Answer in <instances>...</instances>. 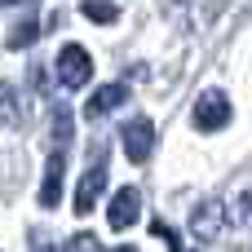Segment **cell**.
Returning a JSON list of instances; mask_svg holds the SVG:
<instances>
[{
  "mask_svg": "<svg viewBox=\"0 0 252 252\" xmlns=\"http://www.w3.org/2000/svg\"><path fill=\"white\" fill-rule=\"evenodd\" d=\"M89 75H93V58H89V49H84V44H66V49L58 53V80H62L66 89H84Z\"/></svg>",
  "mask_w": 252,
  "mask_h": 252,
  "instance_id": "cell-1",
  "label": "cell"
},
{
  "mask_svg": "<svg viewBox=\"0 0 252 252\" xmlns=\"http://www.w3.org/2000/svg\"><path fill=\"white\" fill-rule=\"evenodd\" d=\"M226 120H230L226 93H221V89L199 93V102H195V128H199V133H213V128H226Z\"/></svg>",
  "mask_w": 252,
  "mask_h": 252,
  "instance_id": "cell-2",
  "label": "cell"
},
{
  "mask_svg": "<svg viewBox=\"0 0 252 252\" xmlns=\"http://www.w3.org/2000/svg\"><path fill=\"white\" fill-rule=\"evenodd\" d=\"M190 235L204 239V244H217V239L226 235V204H217V199L199 204L195 217H190Z\"/></svg>",
  "mask_w": 252,
  "mask_h": 252,
  "instance_id": "cell-3",
  "label": "cell"
},
{
  "mask_svg": "<svg viewBox=\"0 0 252 252\" xmlns=\"http://www.w3.org/2000/svg\"><path fill=\"white\" fill-rule=\"evenodd\" d=\"M120 137H124V155H128L133 164H146V155H151V146H155V124H151V120H128Z\"/></svg>",
  "mask_w": 252,
  "mask_h": 252,
  "instance_id": "cell-4",
  "label": "cell"
},
{
  "mask_svg": "<svg viewBox=\"0 0 252 252\" xmlns=\"http://www.w3.org/2000/svg\"><path fill=\"white\" fill-rule=\"evenodd\" d=\"M137 204H142L137 186H120V190L111 195V208H106V221H111V230H128V226L137 221Z\"/></svg>",
  "mask_w": 252,
  "mask_h": 252,
  "instance_id": "cell-5",
  "label": "cell"
},
{
  "mask_svg": "<svg viewBox=\"0 0 252 252\" xmlns=\"http://www.w3.org/2000/svg\"><path fill=\"white\" fill-rule=\"evenodd\" d=\"M102 186H106V164H102V155H97V159H93V168L80 177V190H75V213H80V217H84V213H93V204H97Z\"/></svg>",
  "mask_w": 252,
  "mask_h": 252,
  "instance_id": "cell-6",
  "label": "cell"
},
{
  "mask_svg": "<svg viewBox=\"0 0 252 252\" xmlns=\"http://www.w3.org/2000/svg\"><path fill=\"white\" fill-rule=\"evenodd\" d=\"M62 173H66V155L58 151V155H49V164H44V182H40V208H58V199H62Z\"/></svg>",
  "mask_w": 252,
  "mask_h": 252,
  "instance_id": "cell-7",
  "label": "cell"
},
{
  "mask_svg": "<svg viewBox=\"0 0 252 252\" xmlns=\"http://www.w3.org/2000/svg\"><path fill=\"white\" fill-rule=\"evenodd\" d=\"M124 97H128V89H124V84H102V89H97V93L89 97L84 115H89V120H102V115H106V111H115V106H120Z\"/></svg>",
  "mask_w": 252,
  "mask_h": 252,
  "instance_id": "cell-8",
  "label": "cell"
},
{
  "mask_svg": "<svg viewBox=\"0 0 252 252\" xmlns=\"http://www.w3.org/2000/svg\"><path fill=\"white\" fill-rule=\"evenodd\" d=\"M22 124V106H18V89L9 80H0V128H18Z\"/></svg>",
  "mask_w": 252,
  "mask_h": 252,
  "instance_id": "cell-9",
  "label": "cell"
},
{
  "mask_svg": "<svg viewBox=\"0 0 252 252\" xmlns=\"http://www.w3.org/2000/svg\"><path fill=\"white\" fill-rule=\"evenodd\" d=\"M35 40H40V22H31V18L18 22V27L9 31V49H31Z\"/></svg>",
  "mask_w": 252,
  "mask_h": 252,
  "instance_id": "cell-10",
  "label": "cell"
},
{
  "mask_svg": "<svg viewBox=\"0 0 252 252\" xmlns=\"http://www.w3.org/2000/svg\"><path fill=\"white\" fill-rule=\"evenodd\" d=\"M84 18H93V22H115L120 9H115L111 0H84Z\"/></svg>",
  "mask_w": 252,
  "mask_h": 252,
  "instance_id": "cell-11",
  "label": "cell"
},
{
  "mask_svg": "<svg viewBox=\"0 0 252 252\" xmlns=\"http://www.w3.org/2000/svg\"><path fill=\"white\" fill-rule=\"evenodd\" d=\"M66 252H102V248H97L93 235H71V239H66Z\"/></svg>",
  "mask_w": 252,
  "mask_h": 252,
  "instance_id": "cell-12",
  "label": "cell"
},
{
  "mask_svg": "<svg viewBox=\"0 0 252 252\" xmlns=\"http://www.w3.org/2000/svg\"><path fill=\"white\" fill-rule=\"evenodd\" d=\"M53 120H58V142H71V111L53 106Z\"/></svg>",
  "mask_w": 252,
  "mask_h": 252,
  "instance_id": "cell-13",
  "label": "cell"
},
{
  "mask_svg": "<svg viewBox=\"0 0 252 252\" xmlns=\"http://www.w3.org/2000/svg\"><path fill=\"white\" fill-rule=\"evenodd\" d=\"M31 252H53V244H49L40 230H31Z\"/></svg>",
  "mask_w": 252,
  "mask_h": 252,
  "instance_id": "cell-14",
  "label": "cell"
},
{
  "mask_svg": "<svg viewBox=\"0 0 252 252\" xmlns=\"http://www.w3.org/2000/svg\"><path fill=\"white\" fill-rule=\"evenodd\" d=\"M9 4H35V0H0V9H9Z\"/></svg>",
  "mask_w": 252,
  "mask_h": 252,
  "instance_id": "cell-15",
  "label": "cell"
},
{
  "mask_svg": "<svg viewBox=\"0 0 252 252\" xmlns=\"http://www.w3.org/2000/svg\"><path fill=\"white\" fill-rule=\"evenodd\" d=\"M244 208H248V217H252V190H248V195H244Z\"/></svg>",
  "mask_w": 252,
  "mask_h": 252,
  "instance_id": "cell-16",
  "label": "cell"
},
{
  "mask_svg": "<svg viewBox=\"0 0 252 252\" xmlns=\"http://www.w3.org/2000/svg\"><path fill=\"white\" fill-rule=\"evenodd\" d=\"M168 248H173V252H182V244H177V239H173V244H168Z\"/></svg>",
  "mask_w": 252,
  "mask_h": 252,
  "instance_id": "cell-17",
  "label": "cell"
},
{
  "mask_svg": "<svg viewBox=\"0 0 252 252\" xmlns=\"http://www.w3.org/2000/svg\"><path fill=\"white\" fill-rule=\"evenodd\" d=\"M115 252H137V248H128V244H124V248H115Z\"/></svg>",
  "mask_w": 252,
  "mask_h": 252,
  "instance_id": "cell-18",
  "label": "cell"
}]
</instances>
